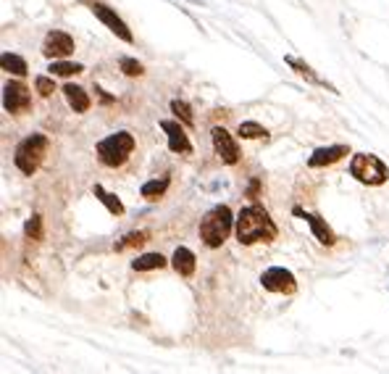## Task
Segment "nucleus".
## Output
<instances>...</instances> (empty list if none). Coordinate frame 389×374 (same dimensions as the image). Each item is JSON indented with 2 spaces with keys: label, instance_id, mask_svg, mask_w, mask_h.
<instances>
[{
  "label": "nucleus",
  "instance_id": "412c9836",
  "mask_svg": "<svg viewBox=\"0 0 389 374\" xmlns=\"http://www.w3.org/2000/svg\"><path fill=\"white\" fill-rule=\"evenodd\" d=\"M53 77H71V74H79V71H85V66L82 64H71V61H53L48 69Z\"/></svg>",
  "mask_w": 389,
  "mask_h": 374
},
{
  "label": "nucleus",
  "instance_id": "7ed1b4c3",
  "mask_svg": "<svg viewBox=\"0 0 389 374\" xmlns=\"http://www.w3.org/2000/svg\"><path fill=\"white\" fill-rule=\"evenodd\" d=\"M232 227H234V216L229 211V206H216L200 221V240L208 248H221V242L229 238Z\"/></svg>",
  "mask_w": 389,
  "mask_h": 374
},
{
  "label": "nucleus",
  "instance_id": "423d86ee",
  "mask_svg": "<svg viewBox=\"0 0 389 374\" xmlns=\"http://www.w3.org/2000/svg\"><path fill=\"white\" fill-rule=\"evenodd\" d=\"M261 285H263V290H268V293H285V296H292L294 290H297V279H294V274L289 271V269L271 267L261 274Z\"/></svg>",
  "mask_w": 389,
  "mask_h": 374
},
{
  "label": "nucleus",
  "instance_id": "c85d7f7f",
  "mask_svg": "<svg viewBox=\"0 0 389 374\" xmlns=\"http://www.w3.org/2000/svg\"><path fill=\"white\" fill-rule=\"evenodd\" d=\"M247 192H250V198H256V192H258V180H256L253 185H250V190H247Z\"/></svg>",
  "mask_w": 389,
  "mask_h": 374
},
{
  "label": "nucleus",
  "instance_id": "2eb2a0df",
  "mask_svg": "<svg viewBox=\"0 0 389 374\" xmlns=\"http://www.w3.org/2000/svg\"><path fill=\"white\" fill-rule=\"evenodd\" d=\"M171 267H174V271H176L179 277H192V274H195V269H198V259H195V253H192L190 248L179 245V248L174 250Z\"/></svg>",
  "mask_w": 389,
  "mask_h": 374
},
{
  "label": "nucleus",
  "instance_id": "aec40b11",
  "mask_svg": "<svg viewBox=\"0 0 389 374\" xmlns=\"http://www.w3.org/2000/svg\"><path fill=\"white\" fill-rule=\"evenodd\" d=\"M0 66H3V71H8V74H16V77H24L29 69H27V61L21 56H16V53H3L0 56Z\"/></svg>",
  "mask_w": 389,
  "mask_h": 374
},
{
  "label": "nucleus",
  "instance_id": "bb28decb",
  "mask_svg": "<svg viewBox=\"0 0 389 374\" xmlns=\"http://www.w3.org/2000/svg\"><path fill=\"white\" fill-rule=\"evenodd\" d=\"M35 90H37L40 98H50L53 93H56V82H53V77H45V74H40V77L35 79Z\"/></svg>",
  "mask_w": 389,
  "mask_h": 374
},
{
  "label": "nucleus",
  "instance_id": "9b49d317",
  "mask_svg": "<svg viewBox=\"0 0 389 374\" xmlns=\"http://www.w3.org/2000/svg\"><path fill=\"white\" fill-rule=\"evenodd\" d=\"M161 129L166 132V137H169L171 153H184V156L192 153L190 137H187V132H184V127H181L179 122H174V119H163Z\"/></svg>",
  "mask_w": 389,
  "mask_h": 374
},
{
  "label": "nucleus",
  "instance_id": "39448f33",
  "mask_svg": "<svg viewBox=\"0 0 389 374\" xmlns=\"http://www.w3.org/2000/svg\"><path fill=\"white\" fill-rule=\"evenodd\" d=\"M350 174L363 185H371V187H376V185H384L389 180V169L387 163L376 158V156L371 153H358L352 156L350 161Z\"/></svg>",
  "mask_w": 389,
  "mask_h": 374
},
{
  "label": "nucleus",
  "instance_id": "4468645a",
  "mask_svg": "<svg viewBox=\"0 0 389 374\" xmlns=\"http://www.w3.org/2000/svg\"><path fill=\"white\" fill-rule=\"evenodd\" d=\"M285 64H287L289 69H294V71H297V74H300L303 79H308L311 85H316V87H326L329 93H340V90H337V87H334L332 82H329V79L318 77V74L313 71V66H308V64H305V61H300L297 56H285Z\"/></svg>",
  "mask_w": 389,
  "mask_h": 374
},
{
  "label": "nucleus",
  "instance_id": "f8f14e48",
  "mask_svg": "<svg viewBox=\"0 0 389 374\" xmlns=\"http://www.w3.org/2000/svg\"><path fill=\"white\" fill-rule=\"evenodd\" d=\"M292 214H294V216H300V219H305L308 224H311V230H313L316 240L321 242V245H334V242H337V238H334L332 227H329V224H326V221H323L321 216H316V214H308V211H303V209H292Z\"/></svg>",
  "mask_w": 389,
  "mask_h": 374
},
{
  "label": "nucleus",
  "instance_id": "b1692460",
  "mask_svg": "<svg viewBox=\"0 0 389 374\" xmlns=\"http://www.w3.org/2000/svg\"><path fill=\"white\" fill-rule=\"evenodd\" d=\"M171 111L176 114V119H181L187 127L195 124V116H192V108L187 106V100H181V98H176V100H171Z\"/></svg>",
  "mask_w": 389,
  "mask_h": 374
},
{
  "label": "nucleus",
  "instance_id": "f03ea898",
  "mask_svg": "<svg viewBox=\"0 0 389 374\" xmlns=\"http://www.w3.org/2000/svg\"><path fill=\"white\" fill-rule=\"evenodd\" d=\"M134 145L137 143H134L132 132H124L121 129V132L108 134V137H103L95 148L97 161L103 163V166H108V169H119V166H124V163L129 161Z\"/></svg>",
  "mask_w": 389,
  "mask_h": 374
},
{
  "label": "nucleus",
  "instance_id": "5701e85b",
  "mask_svg": "<svg viewBox=\"0 0 389 374\" xmlns=\"http://www.w3.org/2000/svg\"><path fill=\"white\" fill-rule=\"evenodd\" d=\"M239 137H245V140H258V137H263L266 140V127H261L258 122H242L237 129Z\"/></svg>",
  "mask_w": 389,
  "mask_h": 374
},
{
  "label": "nucleus",
  "instance_id": "f257e3e1",
  "mask_svg": "<svg viewBox=\"0 0 389 374\" xmlns=\"http://www.w3.org/2000/svg\"><path fill=\"white\" fill-rule=\"evenodd\" d=\"M274 219L268 216V211L263 206H247L242 209L237 216V240L242 245H256V242H271L276 240Z\"/></svg>",
  "mask_w": 389,
  "mask_h": 374
},
{
  "label": "nucleus",
  "instance_id": "9d476101",
  "mask_svg": "<svg viewBox=\"0 0 389 374\" xmlns=\"http://www.w3.org/2000/svg\"><path fill=\"white\" fill-rule=\"evenodd\" d=\"M32 106V95H29L27 85L21 82H8L3 87V108L8 114H27Z\"/></svg>",
  "mask_w": 389,
  "mask_h": 374
},
{
  "label": "nucleus",
  "instance_id": "393cba45",
  "mask_svg": "<svg viewBox=\"0 0 389 374\" xmlns=\"http://www.w3.org/2000/svg\"><path fill=\"white\" fill-rule=\"evenodd\" d=\"M119 66H121V71L126 74V77H143L145 74L143 64H140V61H134V58H129V56L119 58Z\"/></svg>",
  "mask_w": 389,
  "mask_h": 374
},
{
  "label": "nucleus",
  "instance_id": "f3484780",
  "mask_svg": "<svg viewBox=\"0 0 389 374\" xmlns=\"http://www.w3.org/2000/svg\"><path fill=\"white\" fill-rule=\"evenodd\" d=\"M169 185H171V177H169V174H163V177H158V180L145 182L143 187H140V195H143L145 201H158V198H163V195H166Z\"/></svg>",
  "mask_w": 389,
  "mask_h": 374
},
{
  "label": "nucleus",
  "instance_id": "a878e982",
  "mask_svg": "<svg viewBox=\"0 0 389 374\" xmlns=\"http://www.w3.org/2000/svg\"><path fill=\"white\" fill-rule=\"evenodd\" d=\"M24 232H27L29 240H42V216L40 214L29 216L27 224H24Z\"/></svg>",
  "mask_w": 389,
  "mask_h": 374
},
{
  "label": "nucleus",
  "instance_id": "ddd939ff",
  "mask_svg": "<svg viewBox=\"0 0 389 374\" xmlns=\"http://www.w3.org/2000/svg\"><path fill=\"white\" fill-rule=\"evenodd\" d=\"M345 156H350V148H347V145H332V148H318V151H313V156L308 158V166H311V169L332 166V163L342 161Z\"/></svg>",
  "mask_w": 389,
  "mask_h": 374
},
{
  "label": "nucleus",
  "instance_id": "6ab92c4d",
  "mask_svg": "<svg viewBox=\"0 0 389 374\" xmlns=\"http://www.w3.org/2000/svg\"><path fill=\"white\" fill-rule=\"evenodd\" d=\"M166 267V259L161 253H143L132 261V269L134 271H152V269H163Z\"/></svg>",
  "mask_w": 389,
  "mask_h": 374
},
{
  "label": "nucleus",
  "instance_id": "cd10ccee",
  "mask_svg": "<svg viewBox=\"0 0 389 374\" xmlns=\"http://www.w3.org/2000/svg\"><path fill=\"white\" fill-rule=\"evenodd\" d=\"M95 93H97V95H100V100H103V103H114V98H111V95H105L103 90H100V87H95Z\"/></svg>",
  "mask_w": 389,
  "mask_h": 374
},
{
  "label": "nucleus",
  "instance_id": "a211bd4d",
  "mask_svg": "<svg viewBox=\"0 0 389 374\" xmlns=\"http://www.w3.org/2000/svg\"><path fill=\"white\" fill-rule=\"evenodd\" d=\"M92 195H95L97 201H100L105 209H108V214H111V216H124V203L116 198L114 192L105 190L103 185H95V187H92Z\"/></svg>",
  "mask_w": 389,
  "mask_h": 374
},
{
  "label": "nucleus",
  "instance_id": "dca6fc26",
  "mask_svg": "<svg viewBox=\"0 0 389 374\" xmlns=\"http://www.w3.org/2000/svg\"><path fill=\"white\" fill-rule=\"evenodd\" d=\"M64 95H66L68 106L74 108L76 114H87V111H90V106H92L90 95L85 93V87H79V85H66V87H64Z\"/></svg>",
  "mask_w": 389,
  "mask_h": 374
},
{
  "label": "nucleus",
  "instance_id": "1a4fd4ad",
  "mask_svg": "<svg viewBox=\"0 0 389 374\" xmlns=\"http://www.w3.org/2000/svg\"><path fill=\"white\" fill-rule=\"evenodd\" d=\"M210 140H213V151H216V156H219L224 163L234 166V163L239 161L237 140H234L224 127H213V129H210Z\"/></svg>",
  "mask_w": 389,
  "mask_h": 374
},
{
  "label": "nucleus",
  "instance_id": "0eeeda50",
  "mask_svg": "<svg viewBox=\"0 0 389 374\" xmlns=\"http://www.w3.org/2000/svg\"><path fill=\"white\" fill-rule=\"evenodd\" d=\"M90 11L95 13L97 19L103 21L105 27L114 32L116 37L124 40V42H129V45H132V42H134V35L129 32V27H126V21H124L114 8H108L105 3H97V0H95V3H90Z\"/></svg>",
  "mask_w": 389,
  "mask_h": 374
},
{
  "label": "nucleus",
  "instance_id": "4be33fe9",
  "mask_svg": "<svg viewBox=\"0 0 389 374\" xmlns=\"http://www.w3.org/2000/svg\"><path fill=\"white\" fill-rule=\"evenodd\" d=\"M148 240H150V232H145V230L129 232V235H124V238H121V242H116V250L121 253V250H126V248H137V245H145Z\"/></svg>",
  "mask_w": 389,
  "mask_h": 374
},
{
  "label": "nucleus",
  "instance_id": "20e7f679",
  "mask_svg": "<svg viewBox=\"0 0 389 374\" xmlns=\"http://www.w3.org/2000/svg\"><path fill=\"white\" fill-rule=\"evenodd\" d=\"M48 148H50V140L45 137V134L37 132V134L24 137V140L19 143V148H16V153H13L16 169H19L21 174H27V177H32V174L40 169V163L45 161Z\"/></svg>",
  "mask_w": 389,
  "mask_h": 374
},
{
  "label": "nucleus",
  "instance_id": "6e6552de",
  "mask_svg": "<svg viewBox=\"0 0 389 374\" xmlns=\"http://www.w3.org/2000/svg\"><path fill=\"white\" fill-rule=\"evenodd\" d=\"M71 53H74V37H71L68 32L53 29V32L45 35V40H42V56L45 58L58 61V58H66L71 56Z\"/></svg>",
  "mask_w": 389,
  "mask_h": 374
}]
</instances>
